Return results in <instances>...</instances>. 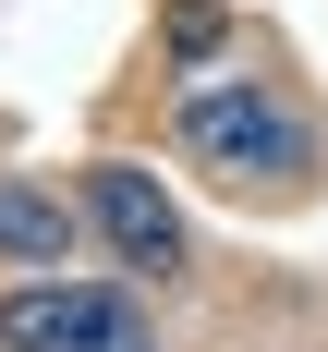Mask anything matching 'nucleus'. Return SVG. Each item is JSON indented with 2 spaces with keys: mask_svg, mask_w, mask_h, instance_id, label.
Wrapping results in <instances>:
<instances>
[{
  "mask_svg": "<svg viewBox=\"0 0 328 352\" xmlns=\"http://www.w3.org/2000/svg\"><path fill=\"white\" fill-rule=\"evenodd\" d=\"M0 255L61 267V255H73V207H61V195H36V182H0Z\"/></svg>",
  "mask_w": 328,
  "mask_h": 352,
  "instance_id": "nucleus-4",
  "label": "nucleus"
},
{
  "mask_svg": "<svg viewBox=\"0 0 328 352\" xmlns=\"http://www.w3.org/2000/svg\"><path fill=\"white\" fill-rule=\"evenodd\" d=\"M0 340H12V352H146V328H134L122 292L25 280V292H0Z\"/></svg>",
  "mask_w": 328,
  "mask_h": 352,
  "instance_id": "nucleus-2",
  "label": "nucleus"
},
{
  "mask_svg": "<svg viewBox=\"0 0 328 352\" xmlns=\"http://www.w3.org/2000/svg\"><path fill=\"white\" fill-rule=\"evenodd\" d=\"M85 207H98V231L134 255L146 280H158V267H182V219H171V195H158L146 170H85Z\"/></svg>",
  "mask_w": 328,
  "mask_h": 352,
  "instance_id": "nucleus-3",
  "label": "nucleus"
},
{
  "mask_svg": "<svg viewBox=\"0 0 328 352\" xmlns=\"http://www.w3.org/2000/svg\"><path fill=\"white\" fill-rule=\"evenodd\" d=\"M182 146L207 158V170H304V122H292L267 85H207V98H182Z\"/></svg>",
  "mask_w": 328,
  "mask_h": 352,
  "instance_id": "nucleus-1",
  "label": "nucleus"
}]
</instances>
